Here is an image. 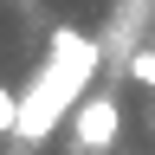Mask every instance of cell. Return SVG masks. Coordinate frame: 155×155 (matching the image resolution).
I'll return each mask as SVG.
<instances>
[{"label":"cell","mask_w":155,"mask_h":155,"mask_svg":"<svg viewBox=\"0 0 155 155\" xmlns=\"http://www.w3.org/2000/svg\"><path fill=\"white\" fill-rule=\"evenodd\" d=\"M97 39L91 32H71V26H58L52 32V58H45V71L32 78V91L19 97V123H13V142H45V136L65 123V116L84 104V84H91V71H97Z\"/></svg>","instance_id":"obj_1"},{"label":"cell","mask_w":155,"mask_h":155,"mask_svg":"<svg viewBox=\"0 0 155 155\" xmlns=\"http://www.w3.org/2000/svg\"><path fill=\"white\" fill-rule=\"evenodd\" d=\"M116 129H123V110H116V97H84V104L71 110V136L84 155H104L116 142Z\"/></svg>","instance_id":"obj_2"},{"label":"cell","mask_w":155,"mask_h":155,"mask_svg":"<svg viewBox=\"0 0 155 155\" xmlns=\"http://www.w3.org/2000/svg\"><path fill=\"white\" fill-rule=\"evenodd\" d=\"M129 78H136L142 91H155V45H136V52H129Z\"/></svg>","instance_id":"obj_3"},{"label":"cell","mask_w":155,"mask_h":155,"mask_svg":"<svg viewBox=\"0 0 155 155\" xmlns=\"http://www.w3.org/2000/svg\"><path fill=\"white\" fill-rule=\"evenodd\" d=\"M13 123H19V97L0 84V136H13Z\"/></svg>","instance_id":"obj_4"}]
</instances>
